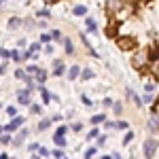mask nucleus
<instances>
[{"instance_id":"f03ea898","label":"nucleus","mask_w":159,"mask_h":159,"mask_svg":"<svg viewBox=\"0 0 159 159\" xmlns=\"http://www.w3.org/2000/svg\"><path fill=\"white\" fill-rule=\"evenodd\" d=\"M21 125H24V119H21V117H13L11 123H9V125H4L2 129L9 134V132H17V129H21Z\"/></svg>"},{"instance_id":"b1692460","label":"nucleus","mask_w":159,"mask_h":159,"mask_svg":"<svg viewBox=\"0 0 159 159\" xmlns=\"http://www.w3.org/2000/svg\"><path fill=\"white\" fill-rule=\"evenodd\" d=\"M140 102H142V104H151V102H153V93H147V91H144V96L140 98Z\"/></svg>"},{"instance_id":"864d4df0","label":"nucleus","mask_w":159,"mask_h":159,"mask_svg":"<svg viewBox=\"0 0 159 159\" xmlns=\"http://www.w3.org/2000/svg\"><path fill=\"white\" fill-rule=\"evenodd\" d=\"M0 4H2V0H0Z\"/></svg>"},{"instance_id":"7ed1b4c3","label":"nucleus","mask_w":159,"mask_h":159,"mask_svg":"<svg viewBox=\"0 0 159 159\" xmlns=\"http://www.w3.org/2000/svg\"><path fill=\"white\" fill-rule=\"evenodd\" d=\"M148 61V53H144V51H140V53H136L134 60H132V64H134V68H142L144 64Z\"/></svg>"},{"instance_id":"f8f14e48","label":"nucleus","mask_w":159,"mask_h":159,"mask_svg":"<svg viewBox=\"0 0 159 159\" xmlns=\"http://www.w3.org/2000/svg\"><path fill=\"white\" fill-rule=\"evenodd\" d=\"M127 98L132 100V102H134V104H136V106H138V108L142 106V102H140V98L136 96V91H132V89H127Z\"/></svg>"},{"instance_id":"ea45409f","label":"nucleus","mask_w":159,"mask_h":159,"mask_svg":"<svg viewBox=\"0 0 159 159\" xmlns=\"http://www.w3.org/2000/svg\"><path fill=\"white\" fill-rule=\"evenodd\" d=\"M53 157L55 159H64V153H61V151H53Z\"/></svg>"},{"instance_id":"49530a36","label":"nucleus","mask_w":159,"mask_h":159,"mask_svg":"<svg viewBox=\"0 0 159 159\" xmlns=\"http://www.w3.org/2000/svg\"><path fill=\"white\" fill-rule=\"evenodd\" d=\"M30 151H32V153H36V151H38V144H36V142H34V144H30Z\"/></svg>"},{"instance_id":"393cba45","label":"nucleus","mask_w":159,"mask_h":159,"mask_svg":"<svg viewBox=\"0 0 159 159\" xmlns=\"http://www.w3.org/2000/svg\"><path fill=\"white\" fill-rule=\"evenodd\" d=\"M11 142H13V138L9 134H2V136H0V144H11Z\"/></svg>"},{"instance_id":"2f4dec72","label":"nucleus","mask_w":159,"mask_h":159,"mask_svg":"<svg viewBox=\"0 0 159 159\" xmlns=\"http://www.w3.org/2000/svg\"><path fill=\"white\" fill-rule=\"evenodd\" d=\"M98 136H100V132L96 129V127H93V129H91V132L87 134V138H89V140H93V138H98Z\"/></svg>"},{"instance_id":"473e14b6","label":"nucleus","mask_w":159,"mask_h":159,"mask_svg":"<svg viewBox=\"0 0 159 159\" xmlns=\"http://www.w3.org/2000/svg\"><path fill=\"white\" fill-rule=\"evenodd\" d=\"M30 108H32V112H34V115H40V112H43V108H40V104H32Z\"/></svg>"},{"instance_id":"6e6552de","label":"nucleus","mask_w":159,"mask_h":159,"mask_svg":"<svg viewBox=\"0 0 159 159\" xmlns=\"http://www.w3.org/2000/svg\"><path fill=\"white\" fill-rule=\"evenodd\" d=\"M28 136H30V132H28V129H19V134H17V138L13 140V144H15V147H21V142H24Z\"/></svg>"},{"instance_id":"e433bc0d","label":"nucleus","mask_w":159,"mask_h":159,"mask_svg":"<svg viewBox=\"0 0 159 159\" xmlns=\"http://www.w3.org/2000/svg\"><path fill=\"white\" fill-rule=\"evenodd\" d=\"M15 76H17V79H25L28 74H25V70H21V68H19V70H15Z\"/></svg>"},{"instance_id":"37998d69","label":"nucleus","mask_w":159,"mask_h":159,"mask_svg":"<svg viewBox=\"0 0 159 159\" xmlns=\"http://www.w3.org/2000/svg\"><path fill=\"white\" fill-rule=\"evenodd\" d=\"M38 15H40V17H49V11H47V9H43V11H38Z\"/></svg>"},{"instance_id":"de8ad7c7","label":"nucleus","mask_w":159,"mask_h":159,"mask_svg":"<svg viewBox=\"0 0 159 159\" xmlns=\"http://www.w3.org/2000/svg\"><path fill=\"white\" fill-rule=\"evenodd\" d=\"M0 159H9V155H4V153H2V155H0Z\"/></svg>"},{"instance_id":"72a5a7b5","label":"nucleus","mask_w":159,"mask_h":159,"mask_svg":"<svg viewBox=\"0 0 159 159\" xmlns=\"http://www.w3.org/2000/svg\"><path fill=\"white\" fill-rule=\"evenodd\" d=\"M38 155H40V157H49V151L45 147H38Z\"/></svg>"},{"instance_id":"3c124183","label":"nucleus","mask_w":159,"mask_h":159,"mask_svg":"<svg viewBox=\"0 0 159 159\" xmlns=\"http://www.w3.org/2000/svg\"><path fill=\"white\" fill-rule=\"evenodd\" d=\"M45 2H47V4H51V2H55V0H45Z\"/></svg>"},{"instance_id":"dca6fc26","label":"nucleus","mask_w":159,"mask_h":159,"mask_svg":"<svg viewBox=\"0 0 159 159\" xmlns=\"http://www.w3.org/2000/svg\"><path fill=\"white\" fill-rule=\"evenodd\" d=\"M123 4V0H108V9L110 11H119Z\"/></svg>"},{"instance_id":"a211bd4d","label":"nucleus","mask_w":159,"mask_h":159,"mask_svg":"<svg viewBox=\"0 0 159 159\" xmlns=\"http://www.w3.org/2000/svg\"><path fill=\"white\" fill-rule=\"evenodd\" d=\"M112 112L119 117V115H123V104L121 102H112Z\"/></svg>"},{"instance_id":"ddd939ff","label":"nucleus","mask_w":159,"mask_h":159,"mask_svg":"<svg viewBox=\"0 0 159 159\" xmlns=\"http://www.w3.org/2000/svg\"><path fill=\"white\" fill-rule=\"evenodd\" d=\"M93 76H96V74H93V70H91V68H85V70L81 72V79H83V81H91Z\"/></svg>"},{"instance_id":"423d86ee","label":"nucleus","mask_w":159,"mask_h":159,"mask_svg":"<svg viewBox=\"0 0 159 159\" xmlns=\"http://www.w3.org/2000/svg\"><path fill=\"white\" fill-rule=\"evenodd\" d=\"M17 100H19V104H30V91L28 89H21V91H17Z\"/></svg>"},{"instance_id":"4c0bfd02","label":"nucleus","mask_w":159,"mask_h":159,"mask_svg":"<svg viewBox=\"0 0 159 159\" xmlns=\"http://www.w3.org/2000/svg\"><path fill=\"white\" fill-rule=\"evenodd\" d=\"M106 144V136H98V147H104Z\"/></svg>"},{"instance_id":"0eeeda50","label":"nucleus","mask_w":159,"mask_h":159,"mask_svg":"<svg viewBox=\"0 0 159 159\" xmlns=\"http://www.w3.org/2000/svg\"><path fill=\"white\" fill-rule=\"evenodd\" d=\"M53 74H55V76H61V74H66V68H64L61 60H55V61H53Z\"/></svg>"},{"instance_id":"412c9836","label":"nucleus","mask_w":159,"mask_h":159,"mask_svg":"<svg viewBox=\"0 0 159 159\" xmlns=\"http://www.w3.org/2000/svg\"><path fill=\"white\" fill-rule=\"evenodd\" d=\"M49 125H51V119H43V121L38 123V132H45Z\"/></svg>"},{"instance_id":"cd10ccee","label":"nucleus","mask_w":159,"mask_h":159,"mask_svg":"<svg viewBox=\"0 0 159 159\" xmlns=\"http://www.w3.org/2000/svg\"><path fill=\"white\" fill-rule=\"evenodd\" d=\"M132 140H134V132H127V134H125V138H123V144H129Z\"/></svg>"},{"instance_id":"bb28decb","label":"nucleus","mask_w":159,"mask_h":159,"mask_svg":"<svg viewBox=\"0 0 159 159\" xmlns=\"http://www.w3.org/2000/svg\"><path fill=\"white\" fill-rule=\"evenodd\" d=\"M115 127H117V129H127L129 123H127V121H115Z\"/></svg>"},{"instance_id":"09e8293b","label":"nucleus","mask_w":159,"mask_h":159,"mask_svg":"<svg viewBox=\"0 0 159 159\" xmlns=\"http://www.w3.org/2000/svg\"><path fill=\"white\" fill-rule=\"evenodd\" d=\"M32 159H40V155H36V153H34V155H32Z\"/></svg>"},{"instance_id":"aec40b11","label":"nucleus","mask_w":159,"mask_h":159,"mask_svg":"<svg viewBox=\"0 0 159 159\" xmlns=\"http://www.w3.org/2000/svg\"><path fill=\"white\" fill-rule=\"evenodd\" d=\"M40 98H43V102H45V104H47V102L51 100V93L47 91V89H45V87H40Z\"/></svg>"},{"instance_id":"8fccbe9b","label":"nucleus","mask_w":159,"mask_h":159,"mask_svg":"<svg viewBox=\"0 0 159 159\" xmlns=\"http://www.w3.org/2000/svg\"><path fill=\"white\" fill-rule=\"evenodd\" d=\"M102 159H112V157H110V155H104V157H102Z\"/></svg>"},{"instance_id":"a18cd8bd","label":"nucleus","mask_w":159,"mask_h":159,"mask_svg":"<svg viewBox=\"0 0 159 159\" xmlns=\"http://www.w3.org/2000/svg\"><path fill=\"white\" fill-rule=\"evenodd\" d=\"M104 106H112V100H110V98H104Z\"/></svg>"},{"instance_id":"9b49d317","label":"nucleus","mask_w":159,"mask_h":159,"mask_svg":"<svg viewBox=\"0 0 159 159\" xmlns=\"http://www.w3.org/2000/svg\"><path fill=\"white\" fill-rule=\"evenodd\" d=\"M34 81H36L38 85H43V83L47 81V72H45V70H38V72L34 74Z\"/></svg>"},{"instance_id":"7c9ffc66","label":"nucleus","mask_w":159,"mask_h":159,"mask_svg":"<svg viewBox=\"0 0 159 159\" xmlns=\"http://www.w3.org/2000/svg\"><path fill=\"white\" fill-rule=\"evenodd\" d=\"M60 38H61L60 30H53V32H51V40H60Z\"/></svg>"},{"instance_id":"a878e982","label":"nucleus","mask_w":159,"mask_h":159,"mask_svg":"<svg viewBox=\"0 0 159 159\" xmlns=\"http://www.w3.org/2000/svg\"><path fill=\"white\" fill-rule=\"evenodd\" d=\"M38 70H40L38 66H28V70H25V74H28V76H34V74H36Z\"/></svg>"},{"instance_id":"4be33fe9","label":"nucleus","mask_w":159,"mask_h":159,"mask_svg":"<svg viewBox=\"0 0 159 159\" xmlns=\"http://www.w3.org/2000/svg\"><path fill=\"white\" fill-rule=\"evenodd\" d=\"M104 121H106V117H104V115H93V117H91V123H93V125L104 123Z\"/></svg>"},{"instance_id":"4468645a","label":"nucleus","mask_w":159,"mask_h":159,"mask_svg":"<svg viewBox=\"0 0 159 159\" xmlns=\"http://www.w3.org/2000/svg\"><path fill=\"white\" fill-rule=\"evenodd\" d=\"M72 13L74 15H79V17H83V15H87V7H83V4H76L72 9Z\"/></svg>"},{"instance_id":"39448f33","label":"nucleus","mask_w":159,"mask_h":159,"mask_svg":"<svg viewBox=\"0 0 159 159\" xmlns=\"http://www.w3.org/2000/svg\"><path fill=\"white\" fill-rule=\"evenodd\" d=\"M147 129L151 132V134H157L159 132V117L157 115H153V117L147 121Z\"/></svg>"},{"instance_id":"79ce46f5","label":"nucleus","mask_w":159,"mask_h":159,"mask_svg":"<svg viewBox=\"0 0 159 159\" xmlns=\"http://www.w3.org/2000/svg\"><path fill=\"white\" fill-rule=\"evenodd\" d=\"M45 53L51 55V53H53V47H51V45H45Z\"/></svg>"},{"instance_id":"9d476101","label":"nucleus","mask_w":159,"mask_h":159,"mask_svg":"<svg viewBox=\"0 0 159 159\" xmlns=\"http://www.w3.org/2000/svg\"><path fill=\"white\" fill-rule=\"evenodd\" d=\"M53 142H55L57 147H66V136L60 134V132H55V136H53Z\"/></svg>"},{"instance_id":"c756f323","label":"nucleus","mask_w":159,"mask_h":159,"mask_svg":"<svg viewBox=\"0 0 159 159\" xmlns=\"http://www.w3.org/2000/svg\"><path fill=\"white\" fill-rule=\"evenodd\" d=\"M7 115H9V117H17V108H15V106H9V108H7Z\"/></svg>"},{"instance_id":"5fc2aeb1","label":"nucleus","mask_w":159,"mask_h":159,"mask_svg":"<svg viewBox=\"0 0 159 159\" xmlns=\"http://www.w3.org/2000/svg\"><path fill=\"white\" fill-rule=\"evenodd\" d=\"M64 159H66V157H64Z\"/></svg>"},{"instance_id":"f3484780","label":"nucleus","mask_w":159,"mask_h":159,"mask_svg":"<svg viewBox=\"0 0 159 159\" xmlns=\"http://www.w3.org/2000/svg\"><path fill=\"white\" fill-rule=\"evenodd\" d=\"M61 43H64V51H66V53H72V51H74V47H72V40H70V38H64Z\"/></svg>"},{"instance_id":"20e7f679","label":"nucleus","mask_w":159,"mask_h":159,"mask_svg":"<svg viewBox=\"0 0 159 159\" xmlns=\"http://www.w3.org/2000/svg\"><path fill=\"white\" fill-rule=\"evenodd\" d=\"M9 57H11L13 61H17V64H21L24 60H28V57H30V53H28V51H25V53H21L19 49H13V51H9Z\"/></svg>"},{"instance_id":"603ef678","label":"nucleus","mask_w":159,"mask_h":159,"mask_svg":"<svg viewBox=\"0 0 159 159\" xmlns=\"http://www.w3.org/2000/svg\"><path fill=\"white\" fill-rule=\"evenodd\" d=\"M2 132H4V129H2V127H0V134H2Z\"/></svg>"},{"instance_id":"a19ab883","label":"nucleus","mask_w":159,"mask_h":159,"mask_svg":"<svg viewBox=\"0 0 159 159\" xmlns=\"http://www.w3.org/2000/svg\"><path fill=\"white\" fill-rule=\"evenodd\" d=\"M57 132H60V134H64V136H66V132H68V127H66V125H60V127H57Z\"/></svg>"},{"instance_id":"c85d7f7f","label":"nucleus","mask_w":159,"mask_h":159,"mask_svg":"<svg viewBox=\"0 0 159 159\" xmlns=\"http://www.w3.org/2000/svg\"><path fill=\"white\" fill-rule=\"evenodd\" d=\"M70 129H72V132H81V129H83V125H81V121H74L72 125H70Z\"/></svg>"},{"instance_id":"1a4fd4ad","label":"nucleus","mask_w":159,"mask_h":159,"mask_svg":"<svg viewBox=\"0 0 159 159\" xmlns=\"http://www.w3.org/2000/svg\"><path fill=\"white\" fill-rule=\"evenodd\" d=\"M85 25H87V32H91V34H93V32H98V24H96V19H93V17H87Z\"/></svg>"},{"instance_id":"c03bdc74","label":"nucleus","mask_w":159,"mask_h":159,"mask_svg":"<svg viewBox=\"0 0 159 159\" xmlns=\"http://www.w3.org/2000/svg\"><path fill=\"white\" fill-rule=\"evenodd\" d=\"M36 25H38V28H40V30H47V24H45V21H38Z\"/></svg>"},{"instance_id":"6ab92c4d","label":"nucleus","mask_w":159,"mask_h":159,"mask_svg":"<svg viewBox=\"0 0 159 159\" xmlns=\"http://www.w3.org/2000/svg\"><path fill=\"white\" fill-rule=\"evenodd\" d=\"M19 25H21V19H19V17H11V19H9V28H11V30L19 28Z\"/></svg>"},{"instance_id":"58836bf2","label":"nucleus","mask_w":159,"mask_h":159,"mask_svg":"<svg viewBox=\"0 0 159 159\" xmlns=\"http://www.w3.org/2000/svg\"><path fill=\"white\" fill-rule=\"evenodd\" d=\"M0 57H2V60H9V51H7V49H0Z\"/></svg>"},{"instance_id":"f257e3e1","label":"nucleus","mask_w":159,"mask_h":159,"mask_svg":"<svg viewBox=\"0 0 159 159\" xmlns=\"http://www.w3.org/2000/svg\"><path fill=\"white\" fill-rule=\"evenodd\" d=\"M157 148H159V142L155 138H148V140H144V144H142V153H144L147 159H153V155H155Z\"/></svg>"},{"instance_id":"c9c22d12","label":"nucleus","mask_w":159,"mask_h":159,"mask_svg":"<svg viewBox=\"0 0 159 159\" xmlns=\"http://www.w3.org/2000/svg\"><path fill=\"white\" fill-rule=\"evenodd\" d=\"M49 40H51V34H43V36H40V43H43V45H49Z\"/></svg>"},{"instance_id":"2eb2a0df","label":"nucleus","mask_w":159,"mask_h":159,"mask_svg":"<svg viewBox=\"0 0 159 159\" xmlns=\"http://www.w3.org/2000/svg\"><path fill=\"white\" fill-rule=\"evenodd\" d=\"M79 74H81L79 66H72V68L68 70V79H70V81H74V79H79Z\"/></svg>"},{"instance_id":"f704fd0d","label":"nucleus","mask_w":159,"mask_h":159,"mask_svg":"<svg viewBox=\"0 0 159 159\" xmlns=\"http://www.w3.org/2000/svg\"><path fill=\"white\" fill-rule=\"evenodd\" d=\"M93 155H96V148H87L85 151V159H91Z\"/></svg>"},{"instance_id":"5701e85b","label":"nucleus","mask_w":159,"mask_h":159,"mask_svg":"<svg viewBox=\"0 0 159 159\" xmlns=\"http://www.w3.org/2000/svg\"><path fill=\"white\" fill-rule=\"evenodd\" d=\"M144 91H147V93H153V91H155V83H153V81H147V83H144Z\"/></svg>"}]
</instances>
